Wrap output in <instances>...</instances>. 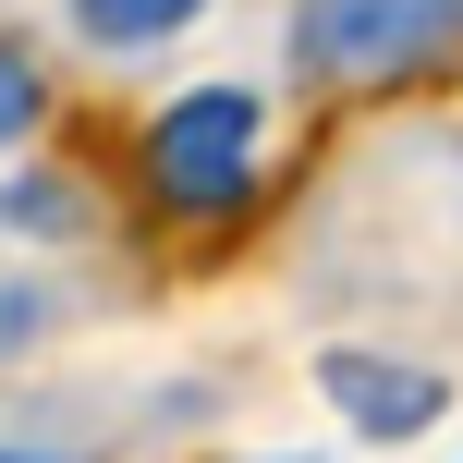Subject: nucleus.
<instances>
[{"instance_id": "f257e3e1", "label": "nucleus", "mask_w": 463, "mask_h": 463, "mask_svg": "<svg viewBox=\"0 0 463 463\" xmlns=\"http://www.w3.org/2000/svg\"><path fill=\"white\" fill-rule=\"evenodd\" d=\"M135 184H146V208L159 220H244L256 195H269V98L256 86H184V98H159L146 110V135H135Z\"/></svg>"}, {"instance_id": "7ed1b4c3", "label": "nucleus", "mask_w": 463, "mask_h": 463, "mask_svg": "<svg viewBox=\"0 0 463 463\" xmlns=\"http://www.w3.org/2000/svg\"><path fill=\"white\" fill-rule=\"evenodd\" d=\"M317 391L342 402V427H366V439H427L439 427V378L427 366H378V354H329Z\"/></svg>"}, {"instance_id": "f03ea898", "label": "nucleus", "mask_w": 463, "mask_h": 463, "mask_svg": "<svg viewBox=\"0 0 463 463\" xmlns=\"http://www.w3.org/2000/svg\"><path fill=\"white\" fill-rule=\"evenodd\" d=\"M280 61L317 98H402L463 61V0H293Z\"/></svg>"}, {"instance_id": "6e6552de", "label": "nucleus", "mask_w": 463, "mask_h": 463, "mask_svg": "<svg viewBox=\"0 0 463 463\" xmlns=\"http://www.w3.org/2000/svg\"><path fill=\"white\" fill-rule=\"evenodd\" d=\"M0 463H49V451H0Z\"/></svg>"}, {"instance_id": "0eeeda50", "label": "nucleus", "mask_w": 463, "mask_h": 463, "mask_svg": "<svg viewBox=\"0 0 463 463\" xmlns=\"http://www.w3.org/2000/svg\"><path fill=\"white\" fill-rule=\"evenodd\" d=\"M37 329H49V305H37V293H0V354H24Z\"/></svg>"}, {"instance_id": "39448f33", "label": "nucleus", "mask_w": 463, "mask_h": 463, "mask_svg": "<svg viewBox=\"0 0 463 463\" xmlns=\"http://www.w3.org/2000/svg\"><path fill=\"white\" fill-rule=\"evenodd\" d=\"M37 122H49V73H37V49H24V37H0V159H13Z\"/></svg>"}, {"instance_id": "20e7f679", "label": "nucleus", "mask_w": 463, "mask_h": 463, "mask_svg": "<svg viewBox=\"0 0 463 463\" xmlns=\"http://www.w3.org/2000/svg\"><path fill=\"white\" fill-rule=\"evenodd\" d=\"M61 13L86 24L98 49H171V37L208 24V0H61Z\"/></svg>"}, {"instance_id": "423d86ee", "label": "nucleus", "mask_w": 463, "mask_h": 463, "mask_svg": "<svg viewBox=\"0 0 463 463\" xmlns=\"http://www.w3.org/2000/svg\"><path fill=\"white\" fill-rule=\"evenodd\" d=\"M0 220L13 232H73V184L61 171H13V184H0Z\"/></svg>"}]
</instances>
